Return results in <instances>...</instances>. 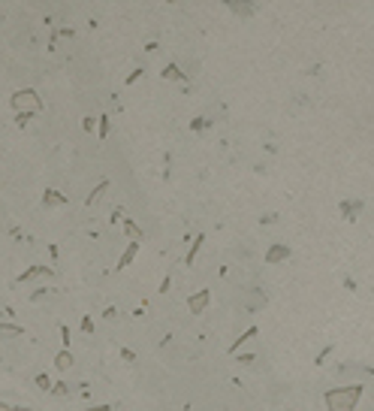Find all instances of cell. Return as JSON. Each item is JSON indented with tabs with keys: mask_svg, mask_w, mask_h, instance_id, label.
<instances>
[{
	"mask_svg": "<svg viewBox=\"0 0 374 411\" xmlns=\"http://www.w3.org/2000/svg\"><path fill=\"white\" fill-rule=\"evenodd\" d=\"M362 387H347V390H329L326 393V405L329 411H353L356 399H359Z\"/></svg>",
	"mask_w": 374,
	"mask_h": 411,
	"instance_id": "1",
	"label": "cell"
},
{
	"mask_svg": "<svg viewBox=\"0 0 374 411\" xmlns=\"http://www.w3.org/2000/svg\"><path fill=\"white\" fill-rule=\"evenodd\" d=\"M12 103H16L18 109H28V106H30V109H36V106H40V103H36V94H34V91H18Z\"/></svg>",
	"mask_w": 374,
	"mask_h": 411,
	"instance_id": "2",
	"label": "cell"
},
{
	"mask_svg": "<svg viewBox=\"0 0 374 411\" xmlns=\"http://www.w3.org/2000/svg\"><path fill=\"white\" fill-rule=\"evenodd\" d=\"M206 299H208L206 293H200V296H194V299H190V308H194V311H200V308L206 305Z\"/></svg>",
	"mask_w": 374,
	"mask_h": 411,
	"instance_id": "3",
	"label": "cell"
},
{
	"mask_svg": "<svg viewBox=\"0 0 374 411\" xmlns=\"http://www.w3.org/2000/svg\"><path fill=\"white\" fill-rule=\"evenodd\" d=\"M70 363H72L70 354H60V357H58V369H70Z\"/></svg>",
	"mask_w": 374,
	"mask_h": 411,
	"instance_id": "4",
	"label": "cell"
},
{
	"mask_svg": "<svg viewBox=\"0 0 374 411\" xmlns=\"http://www.w3.org/2000/svg\"><path fill=\"white\" fill-rule=\"evenodd\" d=\"M280 257H287V248H278V251L268 254V260H280Z\"/></svg>",
	"mask_w": 374,
	"mask_h": 411,
	"instance_id": "5",
	"label": "cell"
},
{
	"mask_svg": "<svg viewBox=\"0 0 374 411\" xmlns=\"http://www.w3.org/2000/svg\"><path fill=\"white\" fill-rule=\"evenodd\" d=\"M0 333H4V336H18L22 330H16V326H0Z\"/></svg>",
	"mask_w": 374,
	"mask_h": 411,
	"instance_id": "6",
	"label": "cell"
},
{
	"mask_svg": "<svg viewBox=\"0 0 374 411\" xmlns=\"http://www.w3.org/2000/svg\"><path fill=\"white\" fill-rule=\"evenodd\" d=\"M166 76H169V79H181V73H178L175 67H169V70H166Z\"/></svg>",
	"mask_w": 374,
	"mask_h": 411,
	"instance_id": "7",
	"label": "cell"
},
{
	"mask_svg": "<svg viewBox=\"0 0 374 411\" xmlns=\"http://www.w3.org/2000/svg\"><path fill=\"white\" fill-rule=\"evenodd\" d=\"M46 200H48V203H60V197H58L54 191H48V194H46Z\"/></svg>",
	"mask_w": 374,
	"mask_h": 411,
	"instance_id": "8",
	"label": "cell"
},
{
	"mask_svg": "<svg viewBox=\"0 0 374 411\" xmlns=\"http://www.w3.org/2000/svg\"><path fill=\"white\" fill-rule=\"evenodd\" d=\"M0 411H24V408H12V405H0Z\"/></svg>",
	"mask_w": 374,
	"mask_h": 411,
	"instance_id": "9",
	"label": "cell"
}]
</instances>
